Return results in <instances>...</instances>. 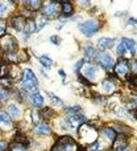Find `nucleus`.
I'll list each match as a JSON object with an SVG mask.
<instances>
[{
	"instance_id": "obj_1",
	"label": "nucleus",
	"mask_w": 137,
	"mask_h": 151,
	"mask_svg": "<svg viewBox=\"0 0 137 151\" xmlns=\"http://www.w3.org/2000/svg\"><path fill=\"white\" fill-rule=\"evenodd\" d=\"M20 86L23 90L29 91V93H33V91L37 90L38 88V80L34 76V73L31 70V69H25L23 72V78H21Z\"/></svg>"
},
{
	"instance_id": "obj_2",
	"label": "nucleus",
	"mask_w": 137,
	"mask_h": 151,
	"mask_svg": "<svg viewBox=\"0 0 137 151\" xmlns=\"http://www.w3.org/2000/svg\"><path fill=\"white\" fill-rule=\"evenodd\" d=\"M52 151H78V145L71 137H62L55 142Z\"/></svg>"
},
{
	"instance_id": "obj_3",
	"label": "nucleus",
	"mask_w": 137,
	"mask_h": 151,
	"mask_svg": "<svg viewBox=\"0 0 137 151\" xmlns=\"http://www.w3.org/2000/svg\"><path fill=\"white\" fill-rule=\"evenodd\" d=\"M102 24L96 20H88L84 21V23H80L79 24V29L86 37H91L96 33V32L100 29Z\"/></svg>"
},
{
	"instance_id": "obj_4",
	"label": "nucleus",
	"mask_w": 137,
	"mask_h": 151,
	"mask_svg": "<svg viewBox=\"0 0 137 151\" xmlns=\"http://www.w3.org/2000/svg\"><path fill=\"white\" fill-rule=\"evenodd\" d=\"M61 13V4L57 1H50L46 5H44L41 9V15L49 19H55L58 17Z\"/></svg>"
},
{
	"instance_id": "obj_5",
	"label": "nucleus",
	"mask_w": 137,
	"mask_h": 151,
	"mask_svg": "<svg viewBox=\"0 0 137 151\" xmlns=\"http://www.w3.org/2000/svg\"><path fill=\"white\" fill-rule=\"evenodd\" d=\"M96 61H98V64L102 66V68L104 69V70L109 72L114 69L115 66V60L111 57V56L108 55V53H99L98 57H96Z\"/></svg>"
},
{
	"instance_id": "obj_6",
	"label": "nucleus",
	"mask_w": 137,
	"mask_h": 151,
	"mask_svg": "<svg viewBox=\"0 0 137 151\" xmlns=\"http://www.w3.org/2000/svg\"><path fill=\"white\" fill-rule=\"evenodd\" d=\"M115 69V73H116L117 77L120 78H127L128 74H129V63L124 58H120L119 63L115 64L114 66Z\"/></svg>"
},
{
	"instance_id": "obj_7",
	"label": "nucleus",
	"mask_w": 137,
	"mask_h": 151,
	"mask_svg": "<svg viewBox=\"0 0 137 151\" xmlns=\"http://www.w3.org/2000/svg\"><path fill=\"white\" fill-rule=\"evenodd\" d=\"M0 47H1V49L4 50V52L11 53V52H15L16 50L17 44H16L13 37L8 36V35H4V36L1 37V40H0Z\"/></svg>"
},
{
	"instance_id": "obj_8",
	"label": "nucleus",
	"mask_w": 137,
	"mask_h": 151,
	"mask_svg": "<svg viewBox=\"0 0 137 151\" xmlns=\"http://www.w3.org/2000/svg\"><path fill=\"white\" fill-rule=\"evenodd\" d=\"M82 73L84 76V78H87L90 82H92L98 77V66L94 65V64H84L82 66Z\"/></svg>"
},
{
	"instance_id": "obj_9",
	"label": "nucleus",
	"mask_w": 137,
	"mask_h": 151,
	"mask_svg": "<svg viewBox=\"0 0 137 151\" xmlns=\"http://www.w3.org/2000/svg\"><path fill=\"white\" fill-rule=\"evenodd\" d=\"M78 133H79V135L82 137L83 139H87V141H90L91 143H92V142H95L96 141V130L94 127H91V126H82L80 125V129H79V131H78Z\"/></svg>"
},
{
	"instance_id": "obj_10",
	"label": "nucleus",
	"mask_w": 137,
	"mask_h": 151,
	"mask_svg": "<svg viewBox=\"0 0 137 151\" xmlns=\"http://www.w3.org/2000/svg\"><path fill=\"white\" fill-rule=\"evenodd\" d=\"M114 145H112V150L114 151H123L124 149H127L128 146V137L125 134H119L116 135V138L114 139Z\"/></svg>"
},
{
	"instance_id": "obj_11",
	"label": "nucleus",
	"mask_w": 137,
	"mask_h": 151,
	"mask_svg": "<svg viewBox=\"0 0 137 151\" xmlns=\"http://www.w3.org/2000/svg\"><path fill=\"white\" fill-rule=\"evenodd\" d=\"M100 88H102V91H103L104 94H112L115 90H116V85H115V82L111 80V78L104 80L103 82H102Z\"/></svg>"
},
{
	"instance_id": "obj_12",
	"label": "nucleus",
	"mask_w": 137,
	"mask_h": 151,
	"mask_svg": "<svg viewBox=\"0 0 137 151\" xmlns=\"http://www.w3.org/2000/svg\"><path fill=\"white\" fill-rule=\"evenodd\" d=\"M34 131H36V134H38V135H50V134H52V127L45 122H42V123L40 122L36 125Z\"/></svg>"
},
{
	"instance_id": "obj_13",
	"label": "nucleus",
	"mask_w": 137,
	"mask_h": 151,
	"mask_svg": "<svg viewBox=\"0 0 137 151\" xmlns=\"http://www.w3.org/2000/svg\"><path fill=\"white\" fill-rule=\"evenodd\" d=\"M25 17H23V16H15V17L11 19V25L16 31H23L24 27H25Z\"/></svg>"
},
{
	"instance_id": "obj_14",
	"label": "nucleus",
	"mask_w": 137,
	"mask_h": 151,
	"mask_svg": "<svg viewBox=\"0 0 137 151\" xmlns=\"http://www.w3.org/2000/svg\"><path fill=\"white\" fill-rule=\"evenodd\" d=\"M115 42H116V40H115V39H109V37H102V39H99V41H98V47L100 48V49L106 50V49H109V48L114 47Z\"/></svg>"
},
{
	"instance_id": "obj_15",
	"label": "nucleus",
	"mask_w": 137,
	"mask_h": 151,
	"mask_svg": "<svg viewBox=\"0 0 137 151\" xmlns=\"http://www.w3.org/2000/svg\"><path fill=\"white\" fill-rule=\"evenodd\" d=\"M121 42L124 44L125 47V50H128V52L131 53V56H135L136 55V41L132 39H123Z\"/></svg>"
},
{
	"instance_id": "obj_16",
	"label": "nucleus",
	"mask_w": 137,
	"mask_h": 151,
	"mask_svg": "<svg viewBox=\"0 0 137 151\" xmlns=\"http://www.w3.org/2000/svg\"><path fill=\"white\" fill-rule=\"evenodd\" d=\"M23 31H24V36H25V39H28L33 32H36V23H34L33 20H26L25 27H24Z\"/></svg>"
},
{
	"instance_id": "obj_17",
	"label": "nucleus",
	"mask_w": 137,
	"mask_h": 151,
	"mask_svg": "<svg viewBox=\"0 0 137 151\" xmlns=\"http://www.w3.org/2000/svg\"><path fill=\"white\" fill-rule=\"evenodd\" d=\"M61 13H63L65 16H70L74 13V5H72L71 1L69 0H65V1L61 4Z\"/></svg>"
},
{
	"instance_id": "obj_18",
	"label": "nucleus",
	"mask_w": 137,
	"mask_h": 151,
	"mask_svg": "<svg viewBox=\"0 0 137 151\" xmlns=\"http://www.w3.org/2000/svg\"><path fill=\"white\" fill-rule=\"evenodd\" d=\"M98 50L95 49V47L94 45H87L86 47V49H84V57L87 58V60H95L96 57H98Z\"/></svg>"
},
{
	"instance_id": "obj_19",
	"label": "nucleus",
	"mask_w": 137,
	"mask_h": 151,
	"mask_svg": "<svg viewBox=\"0 0 137 151\" xmlns=\"http://www.w3.org/2000/svg\"><path fill=\"white\" fill-rule=\"evenodd\" d=\"M31 101L34 106H42V105H44V97H42L41 93H38V91L36 90V91H33V93H31Z\"/></svg>"
},
{
	"instance_id": "obj_20",
	"label": "nucleus",
	"mask_w": 137,
	"mask_h": 151,
	"mask_svg": "<svg viewBox=\"0 0 137 151\" xmlns=\"http://www.w3.org/2000/svg\"><path fill=\"white\" fill-rule=\"evenodd\" d=\"M8 110V114L11 115V117L13 118H18L21 115V111H20V107H17V105L16 104H9L7 107Z\"/></svg>"
},
{
	"instance_id": "obj_21",
	"label": "nucleus",
	"mask_w": 137,
	"mask_h": 151,
	"mask_svg": "<svg viewBox=\"0 0 137 151\" xmlns=\"http://www.w3.org/2000/svg\"><path fill=\"white\" fill-rule=\"evenodd\" d=\"M0 125H4V126L12 125V118H11V115L5 111H1V110H0Z\"/></svg>"
},
{
	"instance_id": "obj_22",
	"label": "nucleus",
	"mask_w": 137,
	"mask_h": 151,
	"mask_svg": "<svg viewBox=\"0 0 137 151\" xmlns=\"http://www.w3.org/2000/svg\"><path fill=\"white\" fill-rule=\"evenodd\" d=\"M102 133H103V135L106 137L108 141H114L115 138H116V131L114 130V129H111V127H103L102 129Z\"/></svg>"
},
{
	"instance_id": "obj_23",
	"label": "nucleus",
	"mask_w": 137,
	"mask_h": 151,
	"mask_svg": "<svg viewBox=\"0 0 137 151\" xmlns=\"http://www.w3.org/2000/svg\"><path fill=\"white\" fill-rule=\"evenodd\" d=\"M9 151H28L26 146L24 143H18V142H13L9 146Z\"/></svg>"
},
{
	"instance_id": "obj_24",
	"label": "nucleus",
	"mask_w": 137,
	"mask_h": 151,
	"mask_svg": "<svg viewBox=\"0 0 137 151\" xmlns=\"http://www.w3.org/2000/svg\"><path fill=\"white\" fill-rule=\"evenodd\" d=\"M38 60H40V63L42 64V66L46 69H49L53 64V60L49 57V56H41V57H38Z\"/></svg>"
},
{
	"instance_id": "obj_25",
	"label": "nucleus",
	"mask_w": 137,
	"mask_h": 151,
	"mask_svg": "<svg viewBox=\"0 0 137 151\" xmlns=\"http://www.w3.org/2000/svg\"><path fill=\"white\" fill-rule=\"evenodd\" d=\"M40 115H41V118H44V119H50V118L53 117V110L50 109V107H44V109L40 111Z\"/></svg>"
},
{
	"instance_id": "obj_26",
	"label": "nucleus",
	"mask_w": 137,
	"mask_h": 151,
	"mask_svg": "<svg viewBox=\"0 0 137 151\" xmlns=\"http://www.w3.org/2000/svg\"><path fill=\"white\" fill-rule=\"evenodd\" d=\"M41 3H42V0H28L26 4H28V7L31 9H38L41 7Z\"/></svg>"
},
{
	"instance_id": "obj_27",
	"label": "nucleus",
	"mask_w": 137,
	"mask_h": 151,
	"mask_svg": "<svg viewBox=\"0 0 137 151\" xmlns=\"http://www.w3.org/2000/svg\"><path fill=\"white\" fill-rule=\"evenodd\" d=\"M86 151H102V145L99 141H95L86 149Z\"/></svg>"
},
{
	"instance_id": "obj_28",
	"label": "nucleus",
	"mask_w": 137,
	"mask_h": 151,
	"mask_svg": "<svg viewBox=\"0 0 137 151\" xmlns=\"http://www.w3.org/2000/svg\"><path fill=\"white\" fill-rule=\"evenodd\" d=\"M114 127H115L114 130L116 131V133H119V134H127V133H129V127H125V126L119 125V123H116Z\"/></svg>"
},
{
	"instance_id": "obj_29",
	"label": "nucleus",
	"mask_w": 137,
	"mask_h": 151,
	"mask_svg": "<svg viewBox=\"0 0 137 151\" xmlns=\"http://www.w3.org/2000/svg\"><path fill=\"white\" fill-rule=\"evenodd\" d=\"M8 98H9V91H8V89L0 86V102H1V101H7Z\"/></svg>"
},
{
	"instance_id": "obj_30",
	"label": "nucleus",
	"mask_w": 137,
	"mask_h": 151,
	"mask_svg": "<svg viewBox=\"0 0 137 151\" xmlns=\"http://www.w3.org/2000/svg\"><path fill=\"white\" fill-rule=\"evenodd\" d=\"M46 23H48V21H46V17H45V16H44V17H42V15H41V17H40L38 19V20H37V28H36V32H38V31H41V29L42 28H44V27L45 25H46Z\"/></svg>"
},
{
	"instance_id": "obj_31",
	"label": "nucleus",
	"mask_w": 137,
	"mask_h": 151,
	"mask_svg": "<svg viewBox=\"0 0 137 151\" xmlns=\"http://www.w3.org/2000/svg\"><path fill=\"white\" fill-rule=\"evenodd\" d=\"M31 118H32V122L33 123H40V118H41V115H40V111H37V110H32L31 111Z\"/></svg>"
},
{
	"instance_id": "obj_32",
	"label": "nucleus",
	"mask_w": 137,
	"mask_h": 151,
	"mask_svg": "<svg viewBox=\"0 0 137 151\" xmlns=\"http://www.w3.org/2000/svg\"><path fill=\"white\" fill-rule=\"evenodd\" d=\"M129 72L137 77V61L136 60H132L129 63Z\"/></svg>"
},
{
	"instance_id": "obj_33",
	"label": "nucleus",
	"mask_w": 137,
	"mask_h": 151,
	"mask_svg": "<svg viewBox=\"0 0 137 151\" xmlns=\"http://www.w3.org/2000/svg\"><path fill=\"white\" fill-rule=\"evenodd\" d=\"M49 97H50V101L53 102V105H63V102L61 101L60 98H58L55 94H53V93H49Z\"/></svg>"
},
{
	"instance_id": "obj_34",
	"label": "nucleus",
	"mask_w": 137,
	"mask_h": 151,
	"mask_svg": "<svg viewBox=\"0 0 137 151\" xmlns=\"http://www.w3.org/2000/svg\"><path fill=\"white\" fill-rule=\"evenodd\" d=\"M5 32H7V23H5L4 20H1V19H0V37L4 36Z\"/></svg>"
},
{
	"instance_id": "obj_35",
	"label": "nucleus",
	"mask_w": 137,
	"mask_h": 151,
	"mask_svg": "<svg viewBox=\"0 0 137 151\" xmlns=\"http://www.w3.org/2000/svg\"><path fill=\"white\" fill-rule=\"evenodd\" d=\"M116 52H117V55H119V56H123L125 52H127V50H125V47H124V44H123V42H120V44L117 45Z\"/></svg>"
},
{
	"instance_id": "obj_36",
	"label": "nucleus",
	"mask_w": 137,
	"mask_h": 151,
	"mask_svg": "<svg viewBox=\"0 0 137 151\" xmlns=\"http://www.w3.org/2000/svg\"><path fill=\"white\" fill-rule=\"evenodd\" d=\"M83 64H84V60H80V61H78L77 64H75V68H74V72L75 73H79V70L82 69V66H83Z\"/></svg>"
},
{
	"instance_id": "obj_37",
	"label": "nucleus",
	"mask_w": 137,
	"mask_h": 151,
	"mask_svg": "<svg viewBox=\"0 0 137 151\" xmlns=\"http://www.w3.org/2000/svg\"><path fill=\"white\" fill-rule=\"evenodd\" d=\"M8 147H9L8 142H5V141H3V139H0V151H7Z\"/></svg>"
},
{
	"instance_id": "obj_38",
	"label": "nucleus",
	"mask_w": 137,
	"mask_h": 151,
	"mask_svg": "<svg viewBox=\"0 0 137 151\" xmlns=\"http://www.w3.org/2000/svg\"><path fill=\"white\" fill-rule=\"evenodd\" d=\"M5 12H7V4H4L3 1H0V17L4 16Z\"/></svg>"
},
{
	"instance_id": "obj_39",
	"label": "nucleus",
	"mask_w": 137,
	"mask_h": 151,
	"mask_svg": "<svg viewBox=\"0 0 137 151\" xmlns=\"http://www.w3.org/2000/svg\"><path fill=\"white\" fill-rule=\"evenodd\" d=\"M78 1H79L80 7H83V8H87V7H90V5H91L90 0H78Z\"/></svg>"
},
{
	"instance_id": "obj_40",
	"label": "nucleus",
	"mask_w": 137,
	"mask_h": 151,
	"mask_svg": "<svg viewBox=\"0 0 137 151\" xmlns=\"http://www.w3.org/2000/svg\"><path fill=\"white\" fill-rule=\"evenodd\" d=\"M50 41H52L54 45H60L61 40H60V37H58V36H52V37H50Z\"/></svg>"
},
{
	"instance_id": "obj_41",
	"label": "nucleus",
	"mask_w": 137,
	"mask_h": 151,
	"mask_svg": "<svg viewBox=\"0 0 137 151\" xmlns=\"http://www.w3.org/2000/svg\"><path fill=\"white\" fill-rule=\"evenodd\" d=\"M79 82L80 83H83V85H87V86H90L91 85V82L87 80V78H84V77H79Z\"/></svg>"
},
{
	"instance_id": "obj_42",
	"label": "nucleus",
	"mask_w": 137,
	"mask_h": 151,
	"mask_svg": "<svg viewBox=\"0 0 137 151\" xmlns=\"http://www.w3.org/2000/svg\"><path fill=\"white\" fill-rule=\"evenodd\" d=\"M58 73H60V76L62 77V80H65V78H66V73L62 70V69H60V70H58Z\"/></svg>"
},
{
	"instance_id": "obj_43",
	"label": "nucleus",
	"mask_w": 137,
	"mask_h": 151,
	"mask_svg": "<svg viewBox=\"0 0 137 151\" xmlns=\"http://www.w3.org/2000/svg\"><path fill=\"white\" fill-rule=\"evenodd\" d=\"M129 24H137L136 19H129Z\"/></svg>"
},
{
	"instance_id": "obj_44",
	"label": "nucleus",
	"mask_w": 137,
	"mask_h": 151,
	"mask_svg": "<svg viewBox=\"0 0 137 151\" xmlns=\"http://www.w3.org/2000/svg\"><path fill=\"white\" fill-rule=\"evenodd\" d=\"M123 151H131L129 149H124V150H123Z\"/></svg>"
},
{
	"instance_id": "obj_45",
	"label": "nucleus",
	"mask_w": 137,
	"mask_h": 151,
	"mask_svg": "<svg viewBox=\"0 0 137 151\" xmlns=\"http://www.w3.org/2000/svg\"><path fill=\"white\" fill-rule=\"evenodd\" d=\"M136 117H137V110H136Z\"/></svg>"
},
{
	"instance_id": "obj_46",
	"label": "nucleus",
	"mask_w": 137,
	"mask_h": 151,
	"mask_svg": "<svg viewBox=\"0 0 137 151\" xmlns=\"http://www.w3.org/2000/svg\"><path fill=\"white\" fill-rule=\"evenodd\" d=\"M53 1H58V0H53Z\"/></svg>"
},
{
	"instance_id": "obj_47",
	"label": "nucleus",
	"mask_w": 137,
	"mask_h": 151,
	"mask_svg": "<svg viewBox=\"0 0 137 151\" xmlns=\"http://www.w3.org/2000/svg\"><path fill=\"white\" fill-rule=\"evenodd\" d=\"M0 107H1V104H0Z\"/></svg>"
}]
</instances>
